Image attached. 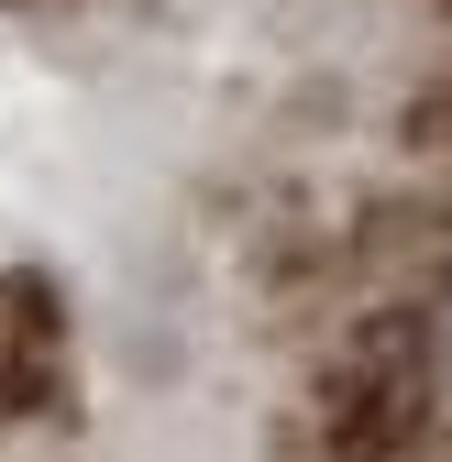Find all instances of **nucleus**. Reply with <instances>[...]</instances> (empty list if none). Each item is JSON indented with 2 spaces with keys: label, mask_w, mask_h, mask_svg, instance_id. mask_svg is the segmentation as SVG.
Returning <instances> with one entry per match:
<instances>
[{
  "label": "nucleus",
  "mask_w": 452,
  "mask_h": 462,
  "mask_svg": "<svg viewBox=\"0 0 452 462\" xmlns=\"http://www.w3.org/2000/svg\"><path fill=\"white\" fill-rule=\"evenodd\" d=\"M0 462H452V0H0Z\"/></svg>",
  "instance_id": "1"
}]
</instances>
